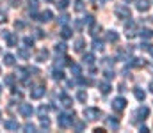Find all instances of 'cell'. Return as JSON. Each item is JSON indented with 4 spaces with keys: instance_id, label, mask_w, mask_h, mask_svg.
Returning <instances> with one entry per match:
<instances>
[{
    "instance_id": "26",
    "label": "cell",
    "mask_w": 153,
    "mask_h": 133,
    "mask_svg": "<svg viewBox=\"0 0 153 133\" xmlns=\"http://www.w3.org/2000/svg\"><path fill=\"white\" fill-rule=\"evenodd\" d=\"M5 84H7V85H13V84H14V76H13V75H7V76H5Z\"/></svg>"
},
{
    "instance_id": "31",
    "label": "cell",
    "mask_w": 153,
    "mask_h": 133,
    "mask_svg": "<svg viewBox=\"0 0 153 133\" xmlns=\"http://www.w3.org/2000/svg\"><path fill=\"white\" fill-rule=\"evenodd\" d=\"M107 123H109V126H112V128H116V126H117V119H107Z\"/></svg>"
},
{
    "instance_id": "19",
    "label": "cell",
    "mask_w": 153,
    "mask_h": 133,
    "mask_svg": "<svg viewBox=\"0 0 153 133\" xmlns=\"http://www.w3.org/2000/svg\"><path fill=\"white\" fill-rule=\"evenodd\" d=\"M68 4H70V0H61V2H57V7H59V9H66Z\"/></svg>"
},
{
    "instance_id": "33",
    "label": "cell",
    "mask_w": 153,
    "mask_h": 133,
    "mask_svg": "<svg viewBox=\"0 0 153 133\" xmlns=\"http://www.w3.org/2000/svg\"><path fill=\"white\" fill-rule=\"evenodd\" d=\"M85 23H89V25H93V23H94V21H93V16H87V18H85Z\"/></svg>"
},
{
    "instance_id": "1",
    "label": "cell",
    "mask_w": 153,
    "mask_h": 133,
    "mask_svg": "<svg viewBox=\"0 0 153 133\" xmlns=\"http://www.w3.org/2000/svg\"><path fill=\"white\" fill-rule=\"evenodd\" d=\"M84 115H85V119H89V121H96V119L102 115V112H100L98 108L89 107V108H85V110H84Z\"/></svg>"
},
{
    "instance_id": "15",
    "label": "cell",
    "mask_w": 153,
    "mask_h": 133,
    "mask_svg": "<svg viewBox=\"0 0 153 133\" xmlns=\"http://www.w3.org/2000/svg\"><path fill=\"white\" fill-rule=\"evenodd\" d=\"M46 57H48V51H46V50H41V51L38 53V60L39 62H43V59H46Z\"/></svg>"
},
{
    "instance_id": "7",
    "label": "cell",
    "mask_w": 153,
    "mask_h": 133,
    "mask_svg": "<svg viewBox=\"0 0 153 133\" xmlns=\"http://www.w3.org/2000/svg\"><path fill=\"white\" fill-rule=\"evenodd\" d=\"M4 126H5V130H18V128H20V124H18L16 121H13V119H11V121H5Z\"/></svg>"
},
{
    "instance_id": "5",
    "label": "cell",
    "mask_w": 153,
    "mask_h": 133,
    "mask_svg": "<svg viewBox=\"0 0 153 133\" xmlns=\"http://www.w3.org/2000/svg\"><path fill=\"white\" fill-rule=\"evenodd\" d=\"M45 96V87L43 85H38V87H34L30 90V98L32 99H39V98H43Z\"/></svg>"
},
{
    "instance_id": "10",
    "label": "cell",
    "mask_w": 153,
    "mask_h": 133,
    "mask_svg": "<svg viewBox=\"0 0 153 133\" xmlns=\"http://www.w3.org/2000/svg\"><path fill=\"white\" fill-rule=\"evenodd\" d=\"M4 64H5V66H13V64H14V55L5 53V55H4Z\"/></svg>"
},
{
    "instance_id": "37",
    "label": "cell",
    "mask_w": 153,
    "mask_h": 133,
    "mask_svg": "<svg viewBox=\"0 0 153 133\" xmlns=\"http://www.w3.org/2000/svg\"><path fill=\"white\" fill-rule=\"evenodd\" d=\"M0 21H5V12H0Z\"/></svg>"
},
{
    "instance_id": "35",
    "label": "cell",
    "mask_w": 153,
    "mask_h": 133,
    "mask_svg": "<svg viewBox=\"0 0 153 133\" xmlns=\"http://www.w3.org/2000/svg\"><path fill=\"white\" fill-rule=\"evenodd\" d=\"M75 128H76V130H82V128H84V124H82V123H76Z\"/></svg>"
},
{
    "instance_id": "2",
    "label": "cell",
    "mask_w": 153,
    "mask_h": 133,
    "mask_svg": "<svg viewBox=\"0 0 153 133\" xmlns=\"http://www.w3.org/2000/svg\"><path fill=\"white\" fill-rule=\"evenodd\" d=\"M57 123H59V126H61V128H68V126L73 123V117H71V115H68V114H61Z\"/></svg>"
},
{
    "instance_id": "4",
    "label": "cell",
    "mask_w": 153,
    "mask_h": 133,
    "mask_svg": "<svg viewBox=\"0 0 153 133\" xmlns=\"http://www.w3.org/2000/svg\"><path fill=\"white\" fill-rule=\"evenodd\" d=\"M125 107H126V99L125 98H116L114 101H112V108H114L116 112H121Z\"/></svg>"
},
{
    "instance_id": "30",
    "label": "cell",
    "mask_w": 153,
    "mask_h": 133,
    "mask_svg": "<svg viewBox=\"0 0 153 133\" xmlns=\"http://www.w3.org/2000/svg\"><path fill=\"white\" fill-rule=\"evenodd\" d=\"M64 50H66V46H64L62 43H61V44H55V51H61V53H62Z\"/></svg>"
},
{
    "instance_id": "8",
    "label": "cell",
    "mask_w": 153,
    "mask_h": 133,
    "mask_svg": "<svg viewBox=\"0 0 153 133\" xmlns=\"http://www.w3.org/2000/svg\"><path fill=\"white\" fill-rule=\"evenodd\" d=\"M137 9L139 11H148L150 9V2L148 0H137Z\"/></svg>"
},
{
    "instance_id": "11",
    "label": "cell",
    "mask_w": 153,
    "mask_h": 133,
    "mask_svg": "<svg viewBox=\"0 0 153 133\" xmlns=\"http://www.w3.org/2000/svg\"><path fill=\"white\" fill-rule=\"evenodd\" d=\"M76 99H78V101H85V99H87V92H85L84 89H80V90L76 92Z\"/></svg>"
},
{
    "instance_id": "9",
    "label": "cell",
    "mask_w": 153,
    "mask_h": 133,
    "mask_svg": "<svg viewBox=\"0 0 153 133\" xmlns=\"http://www.w3.org/2000/svg\"><path fill=\"white\" fill-rule=\"evenodd\" d=\"M52 16H53V14H52V11H43L38 20H39V21H50V20H52Z\"/></svg>"
},
{
    "instance_id": "22",
    "label": "cell",
    "mask_w": 153,
    "mask_h": 133,
    "mask_svg": "<svg viewBox=\"0 0 153 133\" xmlns=\"http://www.w3.org/2000/svg\"><path fill=\"white\" fill-rule=\"evenodd\" d=\"M82 46H84V39H76V41H75V50H76V51H80V50H82Z\"/></svg>"
},
{
    "instance_id": "13",
    "label": "cell",
    "mask_w": 153,
    "mask_h": 133,
    "mask_svg": "<svg viewBox=\"0 0 153 133\" xmlns=\"http://www.w3.org/2000/svg\"><path fill=\"white\" fill-rule=\"evenodd\" d=\"M61 36H62L64 39H70V37H71L73 34H71V30H70L68 27H62V32H61Z\"/></svg>"
},
{
    "instance_id": "17",
    "label": "cell",
    "mask_w": 153,
    "mask_h": 133,
    "mask_svg": "<svg viewBox=\"0 0 153 133\" xmlns=\"http://www.w3.org/2000/svg\"><path fill=\"white\" fill-rule=\"evenodd\" d=\"M29 9L34 12V11L38 9V0H29Z\"/></svg>"
},
{
    "instance_id": "24",
    "label": "cell",
    "mask_w": 153,
    "mask_h": 133,
    "mask_svg": "<svg viewBox=\"0 0 153 133\" xmlns=\"http://www.w3.org/2000/svg\"><path fill=\"white\" fill-rule=\"evenodd\" d=\"M75 9L76 11H82V9H84V0H76L75 2Z\"/></svg>"
},
{
    "instance_id": "18",
    "label": "cell",
    "mask_w": 153,
    "mask_h": 133,
    "mask_svg": "<svg viewBox=\"0 0 153 133\" xmlns=\"http://www.w3.org/2000/svg\"><path fill=\"white\" fill-rule=\"evenodd\" d=\"M100 90H102L103 94H107V92L111 90V85H109V84H100Z\"/></svg>"
},
{
    "instance_id": "16",
    "label": "cell",
    "mask_w": 153,
    "mask_h": 133,
    "mask_svg": "<svg viewBox=\"0 0 153 133\" xmlns=\"http://www.w3.org/2000/svg\"><path fill=\"white\" fill-rule=\"evenodd\" d=\"M52 78H53V80H62V71H61V69H59V71L55 69L53 75H52Z\"/></svg>"
},
{
    "instance_id": "3",
    "label": "cell",
    "mask_w": 153,
    "mask_h": 133,
    "mask_svg": "<svg viewBox=\"0 0 153 133\" xmlns=\"http://www.w3.org/2000/svg\"><path fill=\"white\" fill-rule=\"evenodd\" d=\"M32 112H34V108H32L30 103H22V105H20V114H22L23 117H30Z\"/></svg>"
},
{
    "instance_id": "34",
    "label": "cell",
    "mask_w": 153,
    "mask_h": 133,
    "mask_svg": "<svg viewBox=\"0 0 153 133\" xmlns=\"http://www.w3.org/2000/svg\"><path fill=\"white\" fill-rule=\"evenodd\" d=\"M36 37H43V30H39V29L36 30Z\"/></svg>"
},
{
    "instance_id": "29",
    "label": "cell",
    "mask_w": 153,
    "mask_h": 133,
    "mask_svg": "<svg viewBox=\"0 0 153 133\" xmlns=\"http://www.w3.org/2000/svg\"><path fill=\"white\" fill-rule=\"evenodd\" d=\"M23 128H25V132H34V130H36V126H34V124H30V123H27Z\"/></svg>"
},
{
    "instance_id": "28",
    "label": "cell",
    "mask_w": 153,
    "mask_h": 133,
    "mask_svg": "<svg viewBox=\"0 0 153 133\" xmlns=\"http://www.w3.org/2000/svg\"><path fill=\"white\" fill-rule=\"evenodd\" d=\"M107 39H109V41H117V34H114V32H109V34H107Z\"/></svg>"
},
{
    "instance_id": "6",
    "label": "cell",
    "mask_w": 153,
    "mask_h": 133,
    "mask_svg": "<svg viewBox=\"0 0 153 133\" xmlns=\"http://www.w3.org/2000/svg\"><path fill=\"white\" fill-rule=\"evenodd\" d=\"M61 103H62V107L70 108V107L73 105V99H71L70 96H66V94H61Z\"/></svg>"
},
{
    "instance_id": "32",
    "label": "cell",
    "mask_w": 153,
    "mask_h": 133,
    "mask_svg": "<svg viewBox=\"0 0 153 133\" xmlns=\"http://www.w3.org/2000/svg\"><path fill=\"white\" fill-rule=\"evenodd\" d=\"M23 25H25L23 21H16V23H14V27H16V29H23Z\"/></svg>"
},
{
    "instance_id": "12",
    "label": "cell",
    "mask_w": 153,
    "mask_h": 133,
    "mask_svg": "<svg viewBox=\"0 0 153 133\" xmlns=\"http://www.w3.org/2000/svg\"><path fill=\"white\" fill-rule=\"evenodd\" d=\"M16 43H18V37H16L14 34H9V36H7V44H9V46H14Z\"/></svg>"
},
{
    "instance_id": "38",
    "label": "cell",
    "mask_w": 153,
    "mask_h": 133,
    "mask_svg": "<svg viewBox=\"0 0 153 133\" xmlns=\"http://www.w3.org/2000/svg\"><path fill=\"white\" fill-rule=\"evenodd\" d=\"M150 90L153 92V82H150Z\"/></svg>"
},
{
    "instance_id": "27",
    "label": "cell",
    "mask_w": 153,
    "mask_h": 133,
    "mask_svg": "<svg viewBox=\"0 0 153 133\" xmlns=\"http://www.w3.org/2000/svg\"><path fill=\"white\" fill-rule=\"evenodd\" d=\"M46 112H48V107H45V105H43V107H39V115H41V117H45V115H46Z\"/></svg>"
},
{
    "instance_id": "40",
    "label": "cell",
    "mask_w": 153,
    "mask_h": 133,
    "mask_svg": "<svg viewBox=\"0 0 153 133\" xmlns=\"http://www.w3.org/2000/svg\"><path fill=\"white\" fill-rule=\"evenodd\" d=\"M0 73H2V69H0Z\"/></svg>"
},
{
    "instance_id": "23",
    "label": "cell",
    "mask_w": 153,
    "mask_h": 133,
    "mask_svg": "<svg viewBox=\"0 0 153 133\" xmlns=\"http://www.w3.org/2000/svg\"><path fill=\"white\" fill-rule=\"evenodd\" d=\"M23 44H25V48H32V44H34V41H32L30 37H25V39H23Z\"/></svg>"
},
{
    "instance_id": "20",
    "label": "cell",
    "mask_w": 153,
    "mask_h": 133,
    "mask_svg": "<svg viewBox=\"0 0 153 133\" xmlns=\"http://www.w3.org/2000/svg\"><path fill=\"white\" fill-rule=\"evenodd\" d=\"M134 94L137 96V99H143V98H144V92H143V90H141L139 87H137V89H134Z\"/></svg>"
},
{
    "instance_id": "21",
    "label": "cell",
    "mask_w": 153,
    "mask_h": 133,
    "mask_svg": "<svg viewBox=\"0 0 153 133\" xmlns=\"http://www.w3.org/2000/svg\"><path fill=\"white\" fill-rule=\"evenodd\" d=\"M71 73H75V76H80V75H82V71H80V68H78L76 64L71 66Z\"/></svg>"
},
{
    "instance_id": "36",
    "label": "cell",
    "mask_w": 153,
    "mask_h": 133,
    "mask_svg": "<svg viewBox=\"0 0 153 133\" xmlns=\"http://www.w3.org/2000/svg\"><path fill=\"white\" fill-rule=\"evenodd\" d=\"M68 21V16H61V23H66Z\"/></svg>"
},
{
    "instance_id": "39",
    "label": "cell",
    "mask_w": 153,
    "mask_h": 133,
    "mask_svg": "<svg viewBox=\"0 0 153 133\" xmlns=\"http://www.w3.org/2000/svg\"><path fill=\"white\" fill-rule=\"evenodd\" d=\"M150 51H152V55H153V48H150Z\"/></svg>"
},
{
    "instance_id": "14",
    "label": "cell",
    "mask_w": 153,
    "mask_h": 133,
    "mask_svg": "<svg viewBox=\"0 0 153 133\" xmlns=\"http://www.w3.org/2000/svg\"><path fill=\"white\" fill-rule=\"evenodd\" d=\"M116 12H117L119 16H123V18H128V11H126V7H117Z\"/></svg>"
},
{
    "instance_id": "25",
    "label": "cell",
    "mask_w": 153,
    "mask_h": 133,
    "mask_svg": "<svg viewBox=\"0 0 153 133\" xmlns=\"http://www.w3.org/2000/svg\"><path fill=\"white\" fill-rule=\"evenodd\" d=\"M93 60H94V59H93L91 53H89V55H84V62H85V64H93Z\"/></svg>"
}]
</instances>
